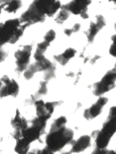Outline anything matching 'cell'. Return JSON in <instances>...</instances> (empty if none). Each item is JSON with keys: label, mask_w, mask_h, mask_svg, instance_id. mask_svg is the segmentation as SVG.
<instances>
[{"label": "cell", "mask_w": 116, "mask_h": 154, "mask_svg": "<svg viewBox=\"0 0 116 154\" xmlns=\"http://www.w3.org/2000/svg\"><path fill=\"white\" fill-rule=\"evenodd\" d=\"M23 76H24V78L27 79V80H29V79H31L32 77L34 76V74L37 72V69H35V67H34V64H31V65H28V67L26 68L25 70L23 71Z\"/></svg>", "instance_id": "22"}, {"label": "cell", "mask_w": 116, "mask_h": 154, "mask_svg": "<svg viewBox=\"0 0 116 154\" xmlns=\"http://www.w3.org/2000/svg\"><path fill=\"white\" fill-rule=\"evenodd\" d=\"M40 12L46 16H54L62 7L59 0H34L31 3Z\"/></svg>", "instance_id": "4"}, {"label": "cell", "mask_w": 116, "mask_h": 154, "mask_svg": "<svg viewBox=\"0 0 116 154\" xmlns=\"http://www.w3.org/2000/svg\"><path fill=\"white\" fill-rule=\"evenodd\" d=\"M6 57H7V53L4 50H2V49L0 48V63L3 62L4 60L6 59Z\"/></svg>", "instance_id": "30"}, {"label": "cell", "mask_w": 116, "mask_h": 154, "mask_svg": "<svg viewBox=\"0 0 116 154\" xmlns=\"http://www.w3.org/2000/svg\"><path fill=\"white\" fill-rule=\"evenodd\" d=\"M35 69H37V72H40V71H46L49 69V68H52V63L49 61V60H48L46 58H43V59L41 60H38V61H35L34 63Z\"/></svg>", "instance_id": "18"}, {"label": "cell", "mask_w": 116, "mask_h": 154, "mask_svg": "<svg viewBox=\"0 0 116 154\" xmlns=\"http://www.w3.org/2000/svg\"><path fill=\"white\" fill-rule=\"evenodd\" d=\"M74 138V132L71 129L62 127L58 130L49 131L46 136V148L49 149L52 153L62 150L66 145L72 142Z\"/></svg>", "instance_id": "1"}, {"label": "cell", "mask_w": 116, "mask_h": 154, "mask_svg": "<svg viewBox=\"0 0 116 154\" xmlns=\"http://www.w3.org/2000/svg\"><path fill=\"white\" fill-rule=\"evenodd\" d=\"M68 18H69V11L66 9V8L61 7V9L59 10V12H58L55 20H56L57 23L62 24V23H64Z\"/></svg>", "instance_id": "20"}, {"label": "cell", "mask_w": 116, "mask_h": 154, "mask_svg": "<svg viewBox=\"0 0 116 154\" xmlns=\"http://www.w3.org/2000/svg\"><path fill=\"white\" fill-rule=\"evenodd\" d=\"M20 24L18 18L8 19L3 23H0V47L10 42Z\"/></svg>", "instance_id": "2"}, {"label": "cell", "mask_w": 116, "mask_h": 154, "mask_svg": "<svg viewBox=\"0 0 116 154\" xmlns=\"http://www.w3.org/2000/svg\"><path fill=\"white\" fill-rule=\"evenodd\" d=\"M102 132H104L105 134L109 135L110 137H112L115 134V117H109L107 122L103 125L102 128Z\"/></svg>", "instance_id": "17"}, {"label": "cell", "mask_w": 116, "mask_h": 154, "mask_svg": "<svg viewBox=\"0 0 116 154\" xmlns=\"http://www.w3.org/2000/svg\"><path fill=\"white\" fill-rule=\"evenodd\" d=\"M32 125L35 126L37 128H38L40 130L43 131V130H45V128H46V121L37 117L35 119L32 120Z\"/></svg>", "instance_id": "24"}, {"label": "cell", "mask_w": 116, "mask_h": 154, "mask_svg": "<svg viewBox=\"0 0 116 154\" xmlns=\"http://www.w3.org/2000/svg\"><path fill=\"white\" fill-rule=\"evenodd\" d=\"M111 139V137L109 135L105 134L104 132L99 131L97 134V137H96V147H97V150H104L106 149V147L108 146L109 141Z\"/></svg>", "instance_id": "15"}, {"label": "cell", "mask_w": 116, "mask_h": 154, "mask_svg": "<svg viewBox=\"0 0 116 154\" xmlns=\"http://www.w3.org/2000/svg\"><path fill=\"white\" fill-rule=\"evenodd\" d=\"M92 0H73L70 3L66 4L64 8L68 10L69 12H72L75 15H80L83 12H86L88 10V6L91 3Z\"/></svg>", "instance_id": "9"}, {"label": "cell", "mask_w": 116, "mask_h": 154, "mask_svg": "<svg viewBox=\"0 0 116 154\" xmlns=\"http://www.w3.org/2000/svg\"><path fill=\"white\" fill-rule=\"evenodd\" d=\"M40 153H41V154H45V153H46V154H52V152L49 149H48V148H46V149L40 151Z\"/></svg>", "instance_id": "31"}, {"label": "cell", "mask_w": 116, "mask_h": 154, "mask_svg": "<svg viewBox=\"0 0 116 154\" xmlns=\"http://www.w3.org/2000/svg\"><path fill=\"white\" fill-rule=\"evenodd\" d=\"M48 92V87H46V81H43L40 82V88H38L37 94L38 95H45Z\"/></svg>", "instance_id": "28"}, {"label": "cell", "mask_w": 116, "mask_h": 154, "mask_svg": "<svg viewBox=\"0 0 116 154\" xmlns=\"http://www.w3.org/2000/svg\"><path fill=\"white\" fill-rule=\"evenodd\" d=\"M11 126L14 128V130H20V131H22L25 128L28 127L27 126V121L20 115L18 109L15 112V117L11 121Z\"/></svg>", "instance_id": "14"}, {"label": "cell", "mask_w": 116, "mask_h": 154, "mask_svg": "<svg viewBox=\"0 0 116 154\" xmlns=\"http://www.w3.org/2000/svg\"><path fill=\"white\" fill-rule=\"evenodd\" d=\"M105 26H106V21H105L103 16L102 15L96 16V20L94 21V23H91L90 26H89V29H88L87 32H86L88 41H89L90 43H92L98 32H100Z\"/></svg>", "instance_id": "10"}, {"label": "cell", "mask_w": 116, "mask_h": 154, "mask_svg": "<svg viewBox=\"0 0 116 154\" xmlns=\"http://www.w3.org/2000/svg\"><path fill=\"white\" fill-rule=\"evenodd\" d=\"M115 35L112 37V44H111V46H110V49H109V54L111 55L112 57H115L116 56V53H115Z\"/></svg>", "instance_id": "29"}, {"label": "cell", "mask_w": 116, "mask_h": 154, "mask_svg": "<svg viewBox=\"0 0 116 154\" xmlns=\"http://www.w3.org/2000/svg\"><path fill=\"white\" fill-rule=\"evenodd\" d=\"M41 133H43V131L40 130L38 128H37L35 126L31 125V127H27V128L24 129V130L21 131L20 138L25 140L26 142H28L30 144L31 142H34V141H35V140H37L38 138H40Z\"/></svg>", "instance_id": "12"}, {"label": "cell", "mask_w": 116, "mask_h": 154, "mask_svg": "<svg viewBox=\"0 0 116 154\" xmlns=\"http://www.w3.org/2000/svg\"><path fill=\"white\" fill-rule=\"evenodd\" d=\"M2 81V80H1ZM2 87L0 88V97L5 96H17L19 92V85L15 80L10 79L8 82H2Z\"/></svg>", "instance_id": "11"}, {"label": "cell", "mask_w": 116, "mask_h": 154, "mask_svg": "<svg viewBox=\"0 0 116 154\" xmlns=\"http://www.w3.org/2000/svg\"><path fill=\"white\" fill-rule=\"evenodd\" d=\"M2 84H3V83H2L1 79H0V88H1V87H2Z\"/></svg>", "instance_id": "32"}, {"label": "cell", "mask_w": 116, "mask_h": 154, "mask_svg": "<svg viewBox=\"0 0 116 154\" xmlns=\"http://www.w3.org/2000/svg\"><path fill=\"white\" fill-rule=\"evenodd\" d=\"M56 32L54 31V29H49V31L46 32V34L45 35V37H43V41H46V42H48L51 44L52 41L56 38Z\"/></svg>", "instance_id": "25"}, {"label": "cell", "mask_w": 116, "mask_h": 154, "mask_svg": "<svg viewBox=\"0 0 116 154\" xmlns=\"http://www.w3.org/2000/svg\"><path fill=\"white\" fill-rule=\"evenodd\" d=\"M115 69L113 68L112 70L108 71L105 75L103 76V78L101 79L98 83L94 84V90L93 93L95 95L101 96L102 94H104L105 92H108L111 89H113L115 87Z\"/></svg>", "instance_id": "3"}, {"label": "cell", "mask_w": 116, "mask_h": 154, "mask_svg": "<svg viewBox=\"0 0 116 154\" xmlns=\"http://www.w3.org/2000/svg\"><path fill=\"white\" fill-rule=\"evenodd\" d=\"M66 124H67V118L62 116V117L58 118L57 120L54 121L52 125L51 126V130L49 131H54V130H58V129L62 128V127H65Z\"/></svg>", "instance_id": "21"}, {"label": "cell", "mask_w": 116, "mask_h": 154, "mask_svg": "<svg viewBox=\"0 0 116 154\" xmlns=\"http://www.w3.org/2000/svg\"><path fill=\"white\" fill-rule=\"evenodd\" d=\"M21 0H7L5 3L2 5L3 9L8 13H14L19 8L21 7Z\"/></svg>", "instance_id": "16"}, {"label": "cell", "mask_w": 116, "mask_h": 154, "mask_svg": "<svg viewBox=\"0 0 116 154\" xmlns=\"http://www.w3.org/2000/svg\"><path fill=\"white\" fill-rule=\"evenodd\" d=\"M80 29H81V26H80V23H76L74 24L73 27H71V29H66L64 32L66 35H68V37H70L73 34H75V32H78L80 31Z\"/></svg>", "instance_id": "26"}, {"label": "cell", "mask_w": 116, "mask_h": 154, "mask_svg": "<svg viewBox=\"0 0 116 154\" xmlns=\"http://www.w3.org/2000/svg\"><path fill=\"white\" fill-rule=\"evenodd\" d=\"M109 1H113V2H115V0H109Z\"/></svg>", "instance_id": "34"}, {"label": "cell", "mask_w": 116, "mask_h": 154, "mask_svg": "<svg viewBox=\"0 0 116 154\" xmlns=\"http://www.w3.org/2000/svg\"><path fill=\"white\" fill-rule=\"evenodd\" d=\"M107 103H108V98H107V97H103V96L99 97L98 100L96 101V103H94L92 106H90L89 109H85L84 118L86 120H92V119H94V118L98 117V116L101 114V112H102V109H103L104 106Z\"/></svg>", "instance_id": "8"}, {"label": "cell", "mask_w": 116, "mask_h": 154, "mask_svg": "<svg viewBox=\"0 0 116 154\" xmlns=\"http://www.w3.org/2000/svg\"><path fill=\"white\" fill-rule=\"evenodd\" d=\"M45 72V79L46 81L51 80L52 78H54L55 77V66H52V68H49V69L43 71Z\"/></svg>", "instance_id": "27"}, {"label": "cell", "mask_w": 116, "mask_h": 154, "mask_svg": "<svg viewBox=\"0 0 116 154\" xmlns=\"http://www.w3.org/2000/svg\"><path fill=\"white\" fill-rule=\"evenodd\" d=\"M16 145H15V152H17L19 154H25L28 152L29 150V143L26 142L25 140H23L22 138L16 140Z\"/></svg>", "instance_id": "19"}, {"label": "cell", "mask_w": 116, "mask_h": 154, "mask_svg": "<svg viewBox=\"0 0 116 154\" xmlns=\"http://www.w3.org/2000/svg\"><path fill=\"white\" fill-rule=\"evenodd\" d=\"M34 106L37 108V116L46 121H48L52 117L55 109L54 103H45L43 100H37Z\"/></svg>", "instance_id": "7"}, {"label": "cell", "mask_w": 116, "mask_h": 154, "mask_svg": "<svg viewBox=\"0 0 116 154\" xmlns=\"http://www.w3.org/2000/svg\"><path fill=\"white\" fill-rule=\"evenodd\" d=\"M0 14H1V6H0Z\"/></svg>", "instance_id": "33"}, {"label": "cell", "mask_w": 116, "mask_h": 154, "mask_svg": "<svg viewBox=\"0 0 116 154\" xmlns=\"http://www.w3.org/2000/svg\"><path fill=\"white\" fill-rule=\"evenodd\" d=\"M91 145V137L88 135H83L78 140H76L73 143V147H72V152H82V151L86 150L88 147Z\"/></svg>", "instance_id": "13"}, {"label": "cell", "mask_w": 116, "mask_h": 154, "mask_svg": "<svg viewBox=\"0 0 116 154\" xmlns=\"http://www.w3.org/2000/svg\"><path fill=\"white\" fill-rule=\"evenodd\" d=\"M45 19L46 15L38 11L32 4H30L28 9L21 14L19 20H20V23L23 24L24 26H28L37 23H43Z\"/></svg>", "instance_id": "6"}, {"label": "cell", "mask_w": 116, "mask_h": 154, "mask_svg": "<svg viewBox=\"0 0 116 154\" xmlns=\"http://www.w3.org/2000/svg\"><path fill=\"white\" fill-rule=\"evenodd\" d=\"M76 53H77L76 49H74V48H68L67 50H66V51L64 52V53L61 54V56L64 58V59H65L67 62H69V61H70V60L72 59V58L75 57Z\"/></svg>", "instance_id": "23"}, {"label": "cell", "mask_w": 116, "mask_h": 154, "mask_svg": "<svg viewBox=\"0 0 116 154\" xmlns=\"http://www.w3.org/2000/svg\"><path fill=\"white\" fill-rule=\"evenodd\" d=\"M31 52H32V46L30 45L21 47V48H19L15 52L14 57L16 62V70L18 72H23L28 67L30 57H31Z\"/></svg>", "instance_id": "5"}]
</instances>
